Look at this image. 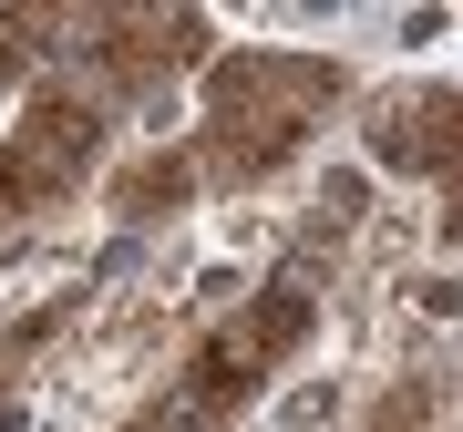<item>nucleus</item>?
<instances>
[{
	"label": "nucleus",
	"instance_id": "1",
	"mask_svg": "<svg viewBox=\"0 0 463 432\" xmlns=\"http://www.w3.org/2000/svg\"><path fill=\"white\" fill-rule=\"evenodd\" d=\"M361 401H371L361 371L298 361V371H279V381L248 401V422H258V432H361Z\"/></svg>",
	"mask_w": 463,
	"mask_h": 432
}]
</instances>
